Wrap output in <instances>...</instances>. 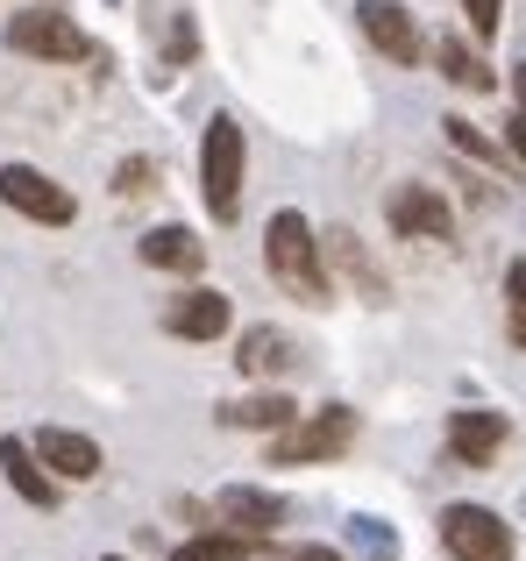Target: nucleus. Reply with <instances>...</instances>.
Masks as SVG:
<instances>
[{"mask_svg":"<svg viewBox=\"0 0 526 561\" xmlns=\"http://www.w3.org/2000/svg\"><path fill=\"white\" fill-rule=\"evenodd\" d=\"M263 263H271V277L291 291V299L306 306H328V249H320L313 220L306 214H271V228H263Z\"/></svg>","mask_w":526,"mask_h":561,"instance_id":"f257e3e1","label":"nucleus"},{"mask_svg":"<svg viewBox=\"0 0 526 561\" xmlns=\"http://www.w3.org/2000/svg\"><path fill=\"white\" fill-rule=\"evenodd\" d=\"M356 448V412L348 405H320L306 420L277 426L271 434V469H306V462H334V455Z\"/></svg>","mask_w":526,"mask_h":561,"instance_id":"f03ea898","label":"nucleus"},{"mask_svg":"<svg viewBox=\"0 0 526 561\" xmlns=\"http://www.w3.org/2000/svg\"><path fill=\"white\" fill-rule=\"evenodd\" d=\"M242 171H250V150H242L236 114H214L207 142H199V185H207V214L236 220L242 214Z\"/></svg>","mask_w":526,"mask_h":561,"instance_id":"7ed1b4c3","label":"nucleus"},{"mask_svg":"<svg viewBox=\"0 0 526 561\" xmlns=\"http://www.w3.org/2000/svg\"><path fill=\"white\" fill-rule=\"evenodd\" d=\"M8 50L43 57V65H79V57H93V43H85V28L65 8H22L8 22Z\"/></svg>","mask_w":526,"mask_h":561,"instance_id":"20e7f679","label":"nucleus"},{"mask_svg":"<svg viewBox=\"0 0 526 561\" xmlns=\"http://www.w3.org/2000/svg\"><path fill=\"white\" fill-rule=\"evenodd\" d=\"M442 548L456 561H513V526L491 505H448L442 512Z\"/></svg>","mask_w":526,"mask_h":561,"instance_id":"39448f33","label":"nucleus"},{"mask_svg":"<svg viewBox=\"0 0 526 561\" xmlns=\"http://www.w3.org/2000/svg\"><path fill=\"white\" fill-rule=\"evenodd\" d=\"M0 206H14L22 220H43V228H65L79 206H71V192L50 179V171L36 164H0Z\"/></svg>","mask_w":526,"mask_h":561,"instance_id":"423d86ee","label":"nucleus"},{"mask_svg":"<svg viewBox=\"0 0 526 561\" xmlns=\"http://www.w3.org/2000/svg\"><path fill=\"white\" fill-rule=\"evenodd\" d=\"M385 214L405 242H456V214H448V199L434 185H399L385 199Z\"/></svg>","mask_w":526,"mask_h":561,"instance_id":"0eeeda50","label":"nucleus"},{"mask_svg":"<svg viewBox=\"0 0 526 561\" xmlns=\"http://www.w3.org/2000/svg\"><path fill=\"white\" fill-rule=\"evenodd\" d=\"M228 291H214V285H193V291H179V299L164 306V328L179 334V342H221L228 334Z\"/></svg>","mask_w":526,"mask_h":561,"instance_id":"6e6552de","label":"nucleus"},{"mask_svg":"<svg viewBox=\"0 0 526 561\" xmlns=\"http://www.w3.org/2000/svg\"><path fill=\"white\" fill-rule=\"evenodd\" d=\"M214 519H221L228 534H242V540H263V534H277V526H285V497L236 483V491H221V497H214Z\"/></svg>","mask_w":526,"mask_h":561,"instance_id":"1a4fd4ad","label":"nucleus"},{"mask_svg":"<svg viewBox=\"0 0 526 561\" xmlns=\"http://www.w3.org/2000/svg\"><path fill=\"white\" fill-rule=\"evenodd\" d=\"M356 28L391 57V65H413V57H420V28H413V14H405L399 0H363V8H356Z\"/></svg>","mask_w":526,"mask_h":561,"instance_id":"9d476101","label":"nucleus"},{"mask_svg":"<svg viewBox=\"0 0 526 561\" xmlns=\"http://www.w3.org/2000/svg\"><path fill=\"white\" fill-rule=\"evenodd\" d=\"M36 455H43V469L65 477V483H93L100 477V440L93 434H71V426H43Z\"/></svg>","mask_w":526,"mask_h":561,"instance_id":"9b49d317","label":"nucleus"},{"mask_svg":"<svg viewBox=\"0 0 526 561\" xmlns=\"http://www.w3.org/2000/svg\"><path fill=\"white\" fill-rule=\"evenodd\" d=\"M448 448H456V462H470V469H491L499 462V448H505V412H448Z\"/></svg>","mask_w":526,"mask_h":561,"instance_id":"f8f14e48","label":"nucleus"},{"mask_svg":"<svg viewBox=\"0 0 526 561\" xmlns=\"http://www.w3.org/2000/svg\"><path fill=\"white\" fill-rule=\"evenodd\" d=\"M0 469H8V483H14V497H22V505H36V512L57 505V477L43 469L36 440H0Z\"/></svg>","mask_w":526,"mask_h":561,"instance_id":"ddd939ff","label":"nucleus"},{"mask_svg":"<svg viewBox=\"0 0 526 561\" xmlns=\"http://www.w3.org/2000/svg\"><path fill=\"white\" fill-rule=\"evenodd\" d=\"M136 256L150 263V271H179V277H193L199 263H207V242H199L193 228H150L136 242Z\"/></svg>","mask_w":526,"mask_h":561,"instance_id":"4468645a","label":"nucleus"},{"mask_svg":"<svg viewBox=\"0 0 526 561\" xmlns=\"http://www.w3.org/2000/svg\"><path fill=\"white\" fill-rule=\"evenodd\" d=\"M299 420V405H291L285 391H242L221 405V426H250V434H277V426Z\"/></svg>","mask_w":526,"mask_h":561,"instance_id":"2eb2a0df","label":"nucleus"},{"mask_svg":"<svg viewBox=\"0 0 526 561\" xmlns=\"http://www.w3.org/2000/svg\"><path fill=\"white\" fill-rule=\"evenodd\" d=\"M236 363H242V377H285V370H299V356H291V342L277 328H250V334H242V348H236Z\"/></svg>","mask_w":526,"mask_h":561,"instance_id":"dca6fc26","label":"nucleus"},{"mask_svg":"<svg viewBox=\"0 0 526 561\" xmlns=\"http://www.w3.org/2000/svg\"><path fill=\"white\" fill-rule=\"evenodd\" d=\"M434 57H442V79L470 85V93H491V85H499V71H491V65H484V57H477V50H462L456 36H448V43H442V50H434Z\"/></svg>","mask_w":526,"mask_h":561,"instance_id":"f3484780","label":"nucleus"},{"mask_svg":"<svg viewBox=\"0 0 526 561\" xmlns=\"http://www.w3.org/2000/svg\"><path fill=\"white\" fill-rule=\"evenodd\" d=\"M171 561H250V540L242 534H199V540H179Z\"/></svg>","mask_w":526,"mask_h":561,"instance_id":"a211bd4d","label":"nucleus"},{"mask_svg":"<svg viewBox=\"0 0 526 561\" xmlns=\"http://www.w3.org/2000/svg\"><path fill=\"white\" fill-rule=\"evenodd\" d=\"M505 328H513V342L526 348V256L505 271Z\"/></svg>","mask_w":526,"mask_h":561,"instance_id":"6ab92c4d","label":"nucleus"},{"mask_svg":"<svg viewBox=\"0 0 526 561\" xmlns=\"http://www.w3.org/2000/svg\"><path fill=\"white\" fill-rule=\"evenodd\" d=\"M348 540H356L370 561H399V540L385 534V519H348Z\"/></svg>","mask_w":526,"mask_h":561,"instance_id":"aec40b11","label":"nucleus"},{"mask_svg":"<svg viewBox=\"0 0 526 561\" xmlns=\"http://www.w3.org/2000/svg\"><path fill=\"white\" fill-rule=\"evenodd\" d=\"M442 128H448V142H456L462 157H477V164H499V142H491V136H477V128L462 122V114H456V122H442Z\"/></svg>","mask_w":526,"mask_h":561,"instance_id":"412c9836","label":"nucleus"},{"mask_svg":"<svg viewBox=\"0 0 526 561\" xmlns=\"http://www.w3.org/2000/svg\"><path fill=\"white\" fill-rule=\"evenodd\" d=\"M150 179H157L150 157H128V164L114 171V192H122V199H142V192H150Z\"/></svg>","mask_w":526,"mask_h":561,"instance_id":"4be33fe9","label":"nucleus"},{"mask_svg":"<svg viewBox=\"0 0 526 561\" xmlns=\"http://www.w3.org/2000/svg\"><path fill=\"white\" fill-rule=\"evenodd\" d=\"M462 14H470V28H477V36H499L505 0H462Z\"/></svg>","mask_w":526,"mask_h":561,"instance_id":"5701e85b","label":"nucleus"},{"mask_svg":"<svg viewBox=\"0 0 526 561\" xmlns=\"http://www.w3.org/2000/svg\"><path fill=\"white\" fill-rule=\"evenodd\" d=\"M164 43H171V57H193V50H199V36H193V22H171V36H164Z\"/></svg>","mask_w":526,"mask_h":561,"instance_id":"b1692460","label":"nucleus"},{"mask_svg":"<svg viewBox=\"0 0 526 561\" xmlns=\"http://www.w3.org/2000/svg\"><path fill=\"white\" fill-rule=\"evenodd\" d=\"M505 150H513V157H519V164H526V107L513 114V122H505Z\"/></svg>","mask_w":526,"mask_h":561,"instance_id":"393cba45","label":"nucleus"},{"mask_svg":"<svg viewBox=\"0 0 526 561\" xmlns=\"http://www.w3.org/2000/svg\"><path fill=\"white\" fill-rule=\"evenodd\" d=\"M271 561H342V554H334V548H277Z\"/></svg>","mask_w":526,"mask_h":561,"instance_id":"a878e982","label":"nucleus"},{"mask_svg":"<svg viewBox=\"0 0 526 561\" xmlns=\"http://www.w3.org/2000/svg\"><path fill=\"white\" fill-rule=\"evenodd\" d=\"M513 93H519V107H526V65H519V79H513Z\"/></svg>","mask_w":526,"mask_h":561,"instance_id":"bb28decb","label":"nucleus"}]
</instances>
